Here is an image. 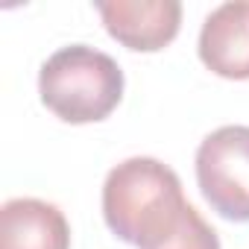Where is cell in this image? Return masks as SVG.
<instances>
[{
    "label": "cell",
    "instance_id": "1",
    "mask_svg": "<svg viewBox=\"0 0 249 249\" xmlns=\"http://www.w3.org/2000/svg\"><path fill=\"white\" fill-rule=\"evenodd\" d=\"M191 211L194 205L185 199L176 170L150 156L120 161L103 182L106 226L135 249L167 246L182 231Z\"/></svg>",
    "mask_w": 249,
    "mask_h": 249
},
{
    "label": "cell",
    "instance_id": "2",
    "mask_svg": "<svg viewBox=\"0 0 249 249\" xmlns=\"http://www.w3.org/2000/svg\"><path fill=\"white\" fill-rule=\"evenodd\" d=\"M120 65L88 44H71L56 50L38 71L41 103L65 123L106 120L123 100Z\"/></svg>",
    "mask_w": 249,
    "mask_h": 249
},
{
    "label": "cell",
    "instance_id": "3",
    "mask_svg": "<svg viewBox=\"0 0 249 249\" xmlns=\"http://www.w3.org/2000/svg\"><path fill=\"white\" fill-rule=\"evenodd\" d=\"M196 185L223 220L249 223V126H220L202 138Z\"/></svg>",
    "mask_w": 249,
    "mask_h": 249
},
{
    "label": "cell",
    "instance_id": "4",
    "mask_svg": "<svg viewBox=\"0 0 249 249\" xmlns=\"http://www.w3.org/2000/svg\"><path fill=\"white\" fill-rule=\"evenodd\" d=\"M106 33L135 53L164 50L182 27L179 0H97Z\"/></svg>",
    "mask_w": 249,
    "mask_h": 249
},
{
    "label": "cell",
    "instance_id": "5",
    "mask_svg": "<svg viewBox=\"0 0 249 249\" xmlns=\"http://www.w3.org/2000/svg\"><path fill=\"white\" fill-rule=\"evenodd\" d=\"M199 59L223 79H249V0L220 3L199 30Z\"/></svg>",
    "mask_w": 249,
    "mask_h": 249
},
{
    "label": "cell",
    "instance_id": "6",
    "mask_svg": "<svg viewBox=\"0 0 249 249\" xmlns=\"http://www.w3.org/2000/svg\"><path fill=\"white\" fill-rule=\"evenodd\" d=\"M0 249H71V226L59 205L18 196L0 208Z\"/></svg>",
    "mask_w": 249,
    "mask_h": 249
},
{
    "label": "cell",
    "instance_id": "7",
    "mask_svg": "<svg viewBox=\"0 0 249 249\" xmlns=\"http://www.w3.org/2000/svg\"><path fill=\"white\" fill-rule=\"evenodd\" d=\"M161 249H220V237L217 231L202 220V214L194 208L188 223L182 226V231Z\"/></svg>",
    "mask_w": 249,
    "mask_h": 249
}]
</instances>
